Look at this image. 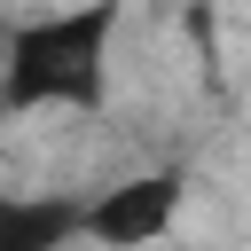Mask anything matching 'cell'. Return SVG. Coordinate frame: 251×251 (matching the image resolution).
Masks as SVG:
<instances>
[{"instance_id":"277c9868","label":"cell","mask_w":251,"mask_h":251,"mask_svg":"<svg viewBox=\"0 0 251 251\" xmlns=\"http://www.w3.org/2000/svg\"><path fill=\"white\" fill-rule=\"evenodd\" d=\"M0 55H8V24H0Z\"/></svg>"},{"instance_id":"7a4b0ae2","label":"cell","mask_w":251,"mask_h":251,"mask_svg":"<svg viewBox=\"0 0 251 251\" xmlns=\"http://www.w3.org/2000/svg\"><path fill=\"white\" fill-rule=\"evenodd\" d=\"M180 204H188V173H180V165H157V173H133V180H118V188H102V196L86 204L78 235L102 243V251H149V243L173 235Z\"/></svg>"},{"instance_id":"6da1fadb","label":"cell","mask_w":251,"mask_h":251,"mask_svg":"<svg viewBox=\"0 0 251 251\" xmlns=\"http://www.w3.org/2000/svg\"><path fill=\"white\" fill-rule=\"evenodd\" d=\"M126 24V0H78L31 24H8L0 55V110H102L110 102V39Z\"/></svg>"},{"instance_id":"3957f363","label":"cell","mask_w":251,"mask_h":251,"mask_svg":"<svg viewBox=\"0 0 251 251\" xmlns=\"http://www.w3.org/2000/svg\"><path fill=\"white\" fill-rule=\"evenodd\" d=\"M78 196H0V251H63L78 243Z\"/></svg>"}]
</instances>
